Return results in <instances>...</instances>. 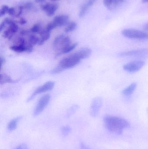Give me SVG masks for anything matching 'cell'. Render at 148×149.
Returning a JSON list of instances; mask_svg holds the SVG:
<instances>
[{
    "instance_id": "1",
    "label": "cell",
    "mask_w": 148,
    "mask_h": 149,
    "mask_svg": "<svg viewBox=\"0 0 148 149\" xmlns=\"http://www.w3.org/2000/svg\"><path fill=\"white\" fill-rule=\"evenodd\" d=\"M103 122L107 129L112 133L121 134L124 130L130 127L129 122L125 119L114 116L106 115Z\"/></svg>"
},
{
    "instance_id": "2",
    "label": "cell",
    "mask_w": 148,
    "mask_h": 149,
    "mask_svg": "<svg viewBox=\"0 0 148 149\" xmlns=\"http://www.w3.org/2000/svg\"><path fill=\"white\" fill-rule=\"evenodd\" d=\"M81 60L76 52H75L63 59L59 65L54 69L52 72L54 74H57L66 69L74 68L78 65Z\"/></svg>"
},
{
    "instance_id": "3",
    "label": "cell",
    "mask_w": 148,
    "mask_h": 149,
    "mask_svg": "<svg viewBox=\"0 0 148 149\" xmlns=\"http://www.w3.org/2000/svg\"><path fill=\"white\" fill-rule=\"evenodd\" d=\"M122 34L125 37L130 39L148 40V33L139 30L125 29L122 31Z\"/></svg>"
},
{
    "instance_id": "4",
    "label": "cell",
    "mask_w": 148,
    "mask_h": 149,
    "mask_svg": "<svg viewBox=\"0 0 148 149\" xmlns=\"http://www.w3.org/2000/svg\"><path fill=\"white\" fill-rule=\"evenodd\" d=\"M71 44V40L69 37L66 36L64 35H60L55 38L52 46L53 49L57 53Z\"/></svg>"
},
{
    "instance_id": "5",
    "label": "cell",
    "mask_w": 148,
    "mask_h": 149,
    "mask_svg": "<svg viewBox=\"0 0 148 149\" xmlns=\"http://www.w3.org/2000/svg\"><path fill=\"white\" fill-rule=\"evenodd\" d=\"M55 83L53 81H47L42 86L37 88L27 100L28 102L32 100L37 95L50 91L54 88Z\"/></svg>"
},
{
    "instance_id": "6",
    "label": "cell",
    "mask_w": 148,
    "mask_h": 149,
    "mask_svg": "<svg viewBox=\"0 0 148 149\" xmlns=\"http://www.w3.org/2000/svg\"><path fill=\"white\" fill-rule=\"evenodd\" d=\"M50 100V96L48 94L43 95L40 99L34 109V116L39 115L44 110L49 103Z\"/></svg>"
},
{
    "instance_id": "7",
    "label": "cell",
    "mask_w": 148,
    "mask_h": 149,
    "mask_svg": "<svg viewBox=\"0 0 148 149\" xmlns=\"http://www.w3.org/2000/svg\"><path fill=\"white\" fill-rule=\"evenodd\" d=\"M145 64V62L141 60L133 61L126 64L123 69L127 72L135 73L140 71Z\"/></svg>"
},
{
    "instance_id": "8",
    "label": "cell",
    "mask_w": 148,
    "mask_h": 149,
    "mask_svg": "<svg viewBox=\"0 0 148 149\" xmlns=\"http://www.w3.org/2000/svg\"><path fill=\"white\" fill-rule=\"evenodd\" d=\"M103 103V100L101 97H97L93 100L90 109V115L92 117H96L98 115Z\"/></svg>"
},
{
    "instance_id": "9",
    "label": "cell",
    "mask_w": 148,
    "mask_h": 149,
    "mask_svg": "<svg viewBox=\"0 0 148 149\" xmlns=\"http://www.w3.org/2000/svg\"><path fill=\"white\" fill-rule=\"evenodd\" d=\"M148 55V49H141L123 52L119 54L118 56L121 57H125L140 56H147Z\"/></svg>"
},
{
    "instance_id": "10",
    "label": "cell",
    "mask_w": 148,
    "mask_h": 149,
    "mask_svg": "<svg viewBox=\"0 0 148 149\" xmlns=\"http://www.w3.org/2000/svg\"><path fill=\"white\" fill-rule=\"evenodd\" d=\"M18 30V26L16 22L9 25L8 28L4 31L3 33V36L4 38H8L10 40L13 37L14 35L17 32Z\"/></svg>"
},
{
    "instance_id": "11",
    "label": "cell",
    "mask_w": 148,
    "mask_h": 149,
    "mask_svg": "<svg viewBox=\"0 0 148 149\" xmlns=\"http://www.w3.org/2000/svg\"><path fill=\"white\" fill-rule=\"evenodd\" d=\"M42 10L47 13V15L51 17L54 15L58 8V5L56 3H47L41 5Z\"/></svg>"
},
{
    "instance_id": "12",
    "label": "cell",
    "mask_w": 148,
    "mask_h": 149,
    "mask_svg": "<svg viewBox=\"0 0 148 149\" xmlns=\"http://www.w3.org/2000/svg\"><path fill=\"white\" fill-rule=\"evenodd\" d=\"M69 17L66 15H60L56 16L53 22L56 27H62L67 25L69 23Z\"/></svg>"
},
{
    "instance_id": "13",
    "label": "cell",
    "mask_w": 148,
    "mask_h": 149,
    "mask_svg": "<svg viewBox=\"0 0 148 149\" xmlns=\"http://www.w3.org/2000/svg\"><path fill=\"white\" fill-rule=\"evenodd\" d=\"M41 37L39 38L38 45H41L44 43L45 42L47 41L50 38V32L48 31L46 29H42L39 33Z\"/></svg>"
},
{
    "instance_id": "14",
    "label": "cell",
    "mask_w": 148,
    "mask_h": 149,
    "mask_svg": "<svg viewBox=\"0 0 148 149\" xmlns=\"http://www.w3.org/2000/svg\"><path fill=\"white\" fill-rule=\"evenodd\" d=\"M137 86V83L136 82H133L128 86L124 88L122 92V93L125 96H129L134 93L136 89Z\"/></svg>"
},
{
    "instance_id": "15",
    "label": "cell",
    "mask_w": 148,
    "mask_h": 149,
    "mask_svg": "<svg viewBox=\"0 0 148 149\" xmlns=\"http://www.w3.org/2000/svg\"><path fill=\"white\" fill-rule=\"evenodd\" d=\"M22 116H18L10 120L8 125V129L9 131H13L15 130L17 128V125L21 119Z\"/></svg>"
},
{
    "instance_id": "16",
    "label": "cell",
    "mask_w": 148,
    "mask_h": 149,
    "mask_svg": "<svg viewBox=\"0 0 148 149\" xmlns=\"http://www.w3.org/2000/svg\"><path fill=\"white\" fill-rule=\"evenodd\" d=\"M77 45V43H74L71 44L70 45H68L67 47H65L63 49L60 51L59 52L56 53V56H60L62 54H67L70 52L74 49Z\"/></svg>"
},
{
    "instance_id": "17",
    "label": "cell",
    "mask_w": 148,
    "mask_h": 149,
    "mask_svg": "<svg viewBox=\"0 0 148 149\" xmlns=\"http://www.w3.org/2000/svg\"><path fill=\"white\" fill-rule=\"evenodd\" d=\"M27 44L25 45H14L10 46V49L13 51L17 52V53H22L23 52H26V46H27Z\"/></svg>"
},
{
    "instance_id": "18",
    "label": "cell",
    "mask_w": 148,
    "mask_h": 149,
    "mask_svg": "<svg viewBox=\"0 0 148 149\" xmlns=\"http://www.w3.org/2000/svg\"><path fill=\"white\" fill-rule=\"evenodd\" d=\"M14 80L7 74H1L0 75V84L3 85L5 83H11Z\"/></svg>"
},
{
    "instance_id": "19",
    "label": "cell",
    "mask_w": 148,
    "mask_h": 149,
    "mask_svg": "<svg viewBox=\"0 0 148 149\" xmlns=\"http://www.w3.org/2000/svg\"><path fill=\"white\" fill-rule=\"evenodd\" d=\"M119 0H103L104 6L109 9L111 10L118 2Z\"/></svg>"
},
{
    "instance_id": "20",
    "label": "cell",
    "mask_w": 148,
    "mask_h": 149,
    "mask_svg": "<svg viewBox=\"0 0 148 149\" xmlns=\"http://www.w3.org/2000/svg\"><path fill=\"white\" fill-rule=\"evenodd\" d=\"M76 28H77V24L76 23L74 22H70L67 24L64 31L67 33H68V32L74 31L76 29Z\"/></svg>"
},
{
    "instance_id": "21",
    "label": "cell",
    "mask_w": 148,
    "mask_h": 149,
    "mask_svg": "<svg viewBox=\"0 0 148 149\" xmlns=\"http://www.w3.org/2000/svg\"><path fill=\"white\" fill-rule=\"evenodd\" d=\"M89 8H90V7L87 4V3L83 4L82 6L81 10H80V12H79V17H81V18L83 17L88 11Z\"/></svg>"
},
{
    "instance_id": "22",
    "label": "cell",
    "mask_w": 148,
    "mask_h": 149,
    "mask_svg": "<svg viewBox=\"0 0 148 149\" xmlns=\"http://www.w3.org/2000/svg\"><path fill=\"white\" fill-rule=\"evenodd\" d=\"M39 38L35 35H31L29 38L28 42L32 45H38Z\"/></svg>"
},
{
    "instance_id": "23",
    "label": "cell",
    "mask_w": 148,
    "mask_h": 149,
    "mask_svg": "<svg viewBox=\"0 0 148 149\" xmlns=\"http://www.w3.org/2000/svg\"><path fill=\"white\" fill-rule=\"evenodd\" d=\"M41 26L39 24H36L33 25V27L30 29V32L33 33H38L39 34L42 30Z\"/></svg>"
},
{
    "instance_id": "24",
    "label": "cell",
    "mask_w": 148,
    "mask_h": 149,
    "mask_svg": "<svg viewBox=\"0 0 148 149\" xmlns=\"http://www.w3.org/2000/svg\"><path fill=\"white\" fill-rule=\"evenodd\" d=\"M62 134L64 136H67L71 131V128L70 126H63L61 130Z\"/></svg>"
},
{
    "instance_id": "25",
    "label": "cell",
    "mask_w": 148,
    "mask_h": 149,
    "mask_svg": "<svg viewBox=\"0 0 148 149\" xmlns=\"http://www.w3.org/2000/svg\"><path fill=\"white\" fill-rule=\"evenodd\" d=\"M23 6L24 9L27 10H32L35 9V7L34 4L30 2H28L26 3L23 5Z\"/></svg>"
},
{
    "instance_id": "26",
    "label": "cell",
    "mask_w": 148,
    "mask_h": 149,
    "mask_svg": "<svg viewBox=\"0 0 148 149\" xmlns=\"http://www.w3.org/2000/svg\"><path fill=\"white\" fill-rule=\"evenodd\" d=\"M56 27H57L55 24L53 22H50L48 24L47 27H46V29L49 32H50L53 30L55 29Z\"/></svg>"
},
{
    "instance_id": "27",
    "label": "cell",
    "mask_w": 148,
    "mask_h": 149,
    "mask_svg": "<svg viewBox=\"0 0 148 149\" xmlns=\"http://www.w3.org/2000/svg\"><path fill=\"white\" fill-rule=\"evenodd\" d=\"M9 8L7 5H3L2 7L1 8V9L0 16L1 17L2 16L6 14V13H8Z\"/></svg>"
},
{
    "instance_id": "28",
    "label": "cell",
    "mask_w": 148,
    "mask_h": 149,
    "mask_svg": "<svg viewBox=\"0 0 148 149\" xmlns=\"http://www.w3.org/2000/svg\"><path fill=\"white\" fill-rule=\"evenodd\" d=\"M77 106H73L70 109L67 113V116H70L72 115L77 109Z\"/></svg>"
},
{
    "instance_id": "29",
    "label": "cell",
    "mask_w": 148,
    "mask_h": 149,
    "mask_svg": "<svg viewBox=\"0 0 148 149\" xmlns=\"http://www.w3.org/2000/svg\"><path fill=\"white\" fill-rule=\"evenodd\" d=\"M8 14L10 16H15V10L14 8L13 7L9 8L8 10Z\"/></svg>"
},
{
    "instance_id": "30",
    "label": "cell",
    "mask_w": 148,
    "mask_h": 149,
    "mask_svg": "<svg viewBox=\"0 0 148 149\" xmlns=\"http://www.w3.org/2000/svg\"><path fill=\"white\" fill-rule=\"evenodd\" d=\"M23 9H24V8H23V5L20 6L19 7V11H18V13L15 15V17H20L21 15V14H22Z\"/></svg>"
},
{
    "instance_id": "31",
    "label": "cell",
    "mask_w": 148,
    "mask_h": 149,
    "mask_svg": "<svg viewBox=\"0 0 148 149\" xmlns=\"http://www.w3.org/2000/svg\"><path fill=\"white\" fill-rule=\"evenodd\" d=\"M15 149H28V146L25 143H22L17 146Z\"/></svg>"
},
{
    "instance_id": "32",
    "label": "cell",
    "mask_w": 148,
    "mask_h": 149,
    "mask_svg": "<svg viewBox=\"0 0 148 149\" xmlns=\"http://www.w3.org/2000/svg\"><path fill=\"white\" fill-rule=\"evenodd\" d=\"M96 1V0H88L87 1V3L89 7H91L94 4Z\"/></svg>"
},
{
    "instance_id": "33",
    "label": "cell",
    "mask_w": 148,
    "mask_h": 149,
    "mask_svg": "<svg viewBox=\"0 0 148 149\" xmlns=\"http://www.w3.org/2000/svg\"><path fill=\"white\" fill-rule=\"evenodd\" d=\"M6 23H5V21H3L1 23V25H0V31L1 32L5 28V26L6 25Z\"/></svg>"
},
{
    "instance_id": "34",
    "label": "cell",
    "mask_w": 148,
    "mask_h": 149,
    "mask_svg": "<svg viewBox=\"0 0 148 149\" xmlns=\"http://www.w3.org/2000/svg\"><path fill=\"white\" fill-rule=\"evenodd\" d=\"M19 22L20 24L23 25V24H26L27 22V21L25 20V19H24V18H23V17H21V19H20Z\"/></svg>"
},
{
    "instance_id": "35",
    "label": "cell",
    "mask_w": 148,
    "mask_h": 149,
    "mask_svg": "<svg viewBox=\"0 0 148 149\" xmlns=\"http://www.w3.org/2000/svg\"><path fill=\"white\" fill-rule=\"evenodd\" d=\"M29 31H28L25 30H23L20 32V34L21 36H23L27 35Z\"/></svg>"
},
{
    "instance_id": "36",
    "label": "cell",
    "mask_w": 148,
    "mask_h": 149,
    "mask_svg": "<svg viewBox=\"0 0 148 149\" xmlns=\"http://www.w3.org/2000/svg\"><path fill=\"white\" fill-rule=\"evenodd\" d=\"M81 149H90L88 147L85 145L84 143H81Z\"/></svg>"
},
{
    "instance_id": "37",
    "label": "cell",
    "mask_w": 148,
    "mask_h": 149,
    "mask_svg": "<svg viewBox=\"0 0 148 149\" xmlns=\"http://www.w3.org/2000/svg\"><path fill=\"white\" fill-rule=\"evenodd\" d=\"M5 60L4 59V58H1V67H2L3 65H4V64L5 63Z\"/></svg>"
},
{
    "instance_id": "38",
    "label": "cell",
    "mask_w": 148,
    "mask_h": 149,
    "mask_svg": "<svg viewBox=\"0 0 148 149\" xmlns=\"http://www.w3.org/2000/svg\"><path fill=\"white\" fill-rule=\"evenodd\" d=\"M143 29L145 31H147L148 32V22L146 24H145L144 27H143Z\"/></svg>"
},
{
    "instance_id": "39",
    "label": "cell",
    "mask_w": 148,
    "mask_h": 149,
    "mask_svg": "<svg viewBox=\"0 0 148 149\" xmlns=\"http://www.w3.org/2000/svg\"><path fill=\"white\" fill-rule=\"evenodd\" d=\"M46 0H35V1L37 3H42L44 2Z\"/></svg>"
},
{
    "instance_id": "40",
    "label": "cell",
    "mask_w": 148,
    "mask_h": 149,
    "mask_svg": "<svg viewBox=\"0 0 148 149\" xmlns=\"http://www.w3.org/2000/svg\"><path fill=\"white\" fill-rule=\"evenodd\" d=\"M142 3H146L148 2V0H142Z\"/></svg>"
},
{
    "instance_id": "41",
    "label": "cell",
    "mask_w": 148,
    "mask_h": 149,
    "mask_svg": "<svg viewBox=\"0 0 148 149\" xmlns=\"http://www.w3.org/2000/svg\"><path fill=\"white\" fill-rule=\"evenodd\" d=\"M50 1H60V0H50Z\"/></svg>"
},
{
    "instance_id": "42",
    "label": "cell",
    "mask_w": 148,
    "mask_h": 149,
    "mask_svg": "<svg viewBox=\"0 0 148 149\" xmlns=\"http://www.w3.org/2000/svg\"><path fill=\"white\" fill-rule=\"evenodd\" d=\"M124 0H119V2H123V1H124Z\"/></svg>"
}]
</instances>
